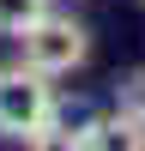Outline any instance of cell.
I'll return each instance as SVG.
<instances>
[{
    "mask_svg": "<svg viewBox=\"0 0 145 151\" xmlns=\"http://www.w3.org/2000/svg\"><path fill=\"white\" fill-rule=\"evenodd\" d=\"M60 121V97H55V79L24 60H6L0 67V133L6 139H36V133Z\"/></svg>",
    "mask_w": 145,
    "mask_h": 151,
    "instance_id": "obj_1",
    "label": "cell"
},
{
    "mask_svg": "<svg viewBox=\"0 0 145 151\" xmlns=\"http://www.w3.org/2000/svg\"><path fill=\"white\" fill-rule=\"evenodd\" d=\"M18 48H24V55H18L24 67L60 79V73L85 67V55H91V24L72 18V12H48V18H36L30 30L18 36Z\"/></svg>",
    "mask_w": 145,
    "mask_h": 151,
    "instance_id": "obj_2",
    "label": "cell"
},
{
    "mask_svg": "<svg viewBox=\"0 0 145 151\" xmlns=\"http://www.w3.org/2000/svg\"><path fill=\"white\" fill-rule=\"evenodd\" d=\"M79 145H85V151H145V133L133 127V121H121L115 109H109V115H91V121H79Z\"/></svg>",
    "mask_w": 145,
    "mask_h": 151,
    "instance_id": "obj_3",
    "label": "cell"
},
{
    "mask_svg": "<svg viewBox=\"0 0 145 151\" xmlns=\"http://www.w3.org/2000/svg\"><path fill=\"white\" fill-rule=\"evenodd\" d=\"M48 12H55V0H0V36H24Z\"/></svg>",
    "mask_w": 145,
    "mask_h": 151,
    "instance_id": "obj_4",
    "label": "cell"
},
{
    "mask_svg": "<svg viewBox=\"0 0 145 151\" xmlns=\"http://www.w3.org/2000/svg\"><path fill=\"white\" fill-rule=\"evenodd\" d=\"M115 115L145 133V73H127V79L115 85Z\"/></svg>",
    "mask_w": 145,
    "mask_h": 151,
    "instance_id": "obj_5",
    "label": "cell"
},
{
    "mask_svg": "<svg viewBox=\"0 0 145 151\" xmlns=\"http://www.w3.org/2000/svg\"><path fill=\"white\" fill-rule=\"evenodd\" d=\"M24 151H85V145H79V127L60 115V121H48L36 139H24Z\"/></svg>",
    "mask_w": 145,
    "mask_h": 151,
    "instance_id": "obj_6",
    "label": "cell"
}]
</instances>
